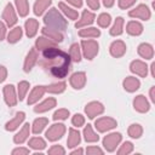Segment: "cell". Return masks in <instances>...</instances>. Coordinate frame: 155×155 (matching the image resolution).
Masks as SVG:
<instances>
[{
    "mask_svg": "<svg viewBox=\"0 0 155 155\" xmlns=\"http://www.w3.org/2000/svg\"><path fill=\"white\" fill-rule=\"evenodd\" d=\"M4 17L6 18V21H7V23H8L10 25L13 24V23L16 22V17H15V15H13L12 6H11V5H7L6 11H5V13H4Z\"/></svg>",
    "mask_w": 155,
    "mask_h": 155,
    "instance_id": "obj_8",
    "label": "cell"
},
{
    "mask_svg": "<svg viewBox=\"0 0 155 155\" xmlns=\"http://www.w3.org/2000/svg\"><path fill=\"white\" fill-rule=\"evenodd\" d=\"M4 92H5V96H6V102L8 103V104H15L16 103V99H15V92H13V87L12 86H6L5 87V90H4Z\"/></svg>",
    "mask_w": 155,
    "mask_h": 155,
    "instance_id": "obj_7",
    "label": "cell"
},
{
    "mask_svg": "<svg viewBox=\"0 0 155 155\" xmlns=\"http://www.w3.org/2000/svg\"><path fill=\"white\" fill-rule=\"evenodd\" d=\"M65 116H68V111L67 110H59V111H57L56 114H54V119H64Z\"/></svg>",
    "mask_w": 155,
    "mask_h": 155,
    "instance_id": "obj_35",
    "label": "cell"
},
{
    "mask_svg": "<svg viewBox=\"0 0 155 155\" xmlns=\"http://www.w3.org/2000/svg\"><path fill=\"white\" fill-rule=\"evenodd\" d=\"M4 36V25L0 23V39Z\"/></svg>",
    "mask_w": 155,
    "mask_h": 155,
    "instance_id": "obj_46",
    "label": "cell"
},
{
    "mask_svg": "<svg viewBox=\"0 0 155 155\" xmlns=\"http://www.w3.org/2000/svg\"><path fill=\"white\" fill-rule=\"evenodd\" d=\"M102 110H103V108H102V105H101L99 103H91V104L86 108V113L90 115V117H93L94 115L99 114Z\"/></svg>",
    "mask_w": 155,
    "mask_h": 155,
    "instance_id": "obj_5",
    "label": "cell"
},
{
    "mask_svg": "<svg viewBox=\"0 0 155 155\" xmlns=\"http://www.w3.org/2000/svg\"><path fill=\"white\" fill-rule=\"evenodd\" d=\"M82 45L85 46V56L87 58H92L97 52V44L93 41H84Z\"/></svg>",
    "mask_w": 155,
    "mask_h": 155,
    "instance_id": "obj_3",
    "label": "cell"
},
{
    "mask_svg": "<svg viewBox=\"0 0 155 155\" xmlns=\"http://www.w3.org/2000/svg\"><path fill=\"white\" fill-rule=\"evenodd\" d=\"M17 153H24V154H27L28 150H22V149H21V150H15V151H13V154H17Z\"/></svg>",
    "mask_w": 155,
    "mask_h": 155,
    "instance_id": "obj_47",
    "label": "cell"
},
{
    "mask_svg": "<svg viewBox=\"0 0 155 155\" xmlns=\"http://www.w3.org/2000/svg\"><path fill=\"white\" fill-rule=\"evenodd\" d=\"M30 145H31L33 148H36V149L40 148V149H41V148L45 147V143H44V140L40 139V138H34V139L30 140Z\"/></svg>",
    "mask_w": 155,
    "mask_h": 155,
    "instance_id": "obj_28",
    "label": "cell"
},
{
    "mask_svg": "<svg viewBox=\"0 0 155 155\" xmlns=\"http://www.w3.org/2000/svg\"><path fill=\"white\" fill-rule=\"evenodd\" d=\"M71 4H74V5H76V6H80L81 5V0H69Z\"/></svg>",
    "mask_w": 155,
    "mask_h": 155,
    "instance_id": "obj_45",
    "label": "cell"
},
{
    "mask_svg": "<svg viewBox=\"0 0 155 155\" xmlns=\"http://www.w3.org/2000/svg\"><path fill=\"white\" fill-rule=\"evenodd\" d=\"M63 88H64V84H59V85H54V86L50 87L48 91H51V92H57V91H62Z\"/></svg>",
    "mask_w": 155,
    "mask_h": 155,
    "instance_id": "obj_37",
    "label": "cell"
},
{
    "mask_svg": "<svg viewBox=\"0 0 155 155\" xmlns=\"http://www.w3.org/2000/svg\"><path fill=\"white\" fill-rule=\"evenodd\" d=\"M131 149H132L131 144H130V143H125V144H124V147H122V149H121L119 153H120V154H122V153H125V151H126V153H128V151H131Z\"/></svg>",
    "mask_w": 155,
    "mask_h": 155,
    "instance_id": "obj_39",
    "label": "cell"
},
{
    "mask_svg": "<svg viewBox=\"0 0 155 155\" xmlns=\"http://www.w3.org/2000/svg\"><path fill=\"white\" fill-rule=\"evenodd\" d=\"M104 4H105L107 6H110V5L113 4V0H104Z\"/></svg>",
    "mask_w": 155,
    "mask_h": 155,
    "instance_id": "obj_48",
    "label": "cell"
},
{
    "mask_svg": "<svg viewBox=\"0 0 155 155\" xmlns=\"http://www.w3.org/2000/svg\"><path fill=\"white\" fill-rule=\"evenodd\" d=\"M130 15L131 16H140L142 18H148L149 17V12H148V8L145 6H139L136 11H132Z\"/></svg>",
    "mask_w": 155,
    "mask_h": 155,
    "instance_id": "obj_10",
    "label": "cell"
},
{
    "mask_svg": "<svg viewBox=\"0 0 155 155\" xmlns=\"http://www.w3.org/2000/svg\"><path fill=\"white\" fill-rule=\"evenodd\" d=\"M87 151H88V153H102V151H101L99 149H97V148H91V149H88Z\"/></svg>",
    "mask_w": 155,
    "mask_h": 155,
    "instance_id": "obj_44",
    "label": "cell"
},
{
    "mask_svg": "<svg viewBox=\"0 0 155 155\" xmlns=\"http://www.w3.org/2000/svg\"><path fill=\"white\" fill-rule=\"evenodd\" d=\"M79 133L74 130H70V137L68 139V143H69V147H75L78 143H79Z\"/></svg>",
    "mask_w": 155,
    "mask_h": 155,
    "instance_id": "obj_14",
    "label": "cell"
},
{
    "mask_svg": "<svg viewBox=\"0 0 155 155\" xmlns=\"http://www.w3.org/2000/svg\"><path fill=\"white\" fill-rule=\"evenodd\" d=\"M36 27H38V23L33 19H29V22H27V30H28V35L29 36H33L36 31Z\"/></svg>",
    "mask_w": 155,
    "mask_h": 155,
    "instance_id": "obj_16",
    "label": "cell"
},
{
    "mask_svg": "<svg viewBox=\"0 0 155 155\" xmlns=\"http://www.w3.org/2000/svg\"><path fill=\"white\" fill-rule=\"evenodd\" d=\"M120 134H110V136H108L105 139H104V145H105V148L108 149V150H113L114 148H115V145L119 143V140H120Z\"/></svg>",
    "mask_w": 155,
    "mask_h": 155,
    "instance_id": "obj_2",
    "label": "cell"
},
{
    "mask_svg": "<svg viewBox=\"0 0 155 155\" xmlns=\"http://www.w3.org/2000/svg\"><path fill=\"white\" fill-rule=\"evenodd\" d=\"M130 134H131L132 137H139V134H140V128H139L138 126H132V127L130 128Z\"/></svg>",
    "mask_w": 155,
    "mask_h": 155,
    "instance_id": "obj_33",
    "label": "cell"
},
{
    "mask_svg": "<svg viewBox=\"0 0 155 155\" xmlns=\"http://www.w3.org/2000/svg\"><path fill=\"white\" fill-rule=\"evenodd\" d=\"M53 105H54V99H48V101H46L45 103H42L40 107H36L35 110H36V111H45V110L52 108Z\"/></svg>",
    "mask_w": 155,
    "mask_h": 155,
    "instance_id": "obj_18",
    "label": "cell"
},
{
    "mask_svg": "<svg viewBox=\"0 0 155 155\" xmlns=\"http://www.w3.org/2000/svg\"><path fill=\"white\" fill-rule=\"evenodd\" d=\"M139 53L142 56H144L145 58H148V57H151L153 51H151V47L149 45H142L140 48H139Z\"/></svg>",
    "mask_w": 155,
    "mask_h": 155,
    "instance_id": "obj_20",
    "label": "cell"
},
{
    "mask_svg": "<svg viewBox=\"0 0 155 155\" xmlns=\"http://www.w3.org/2000/svg\"><path fill=\"white\" fill-rule=\"evenodd\" d=\"M46 122H47V120H45V119H39V120H36V121L34 122V128H33L34 133L40 132V131L42 130L44 125H46Z\"/></svg>",
    "mask_w": 155,
    "mask_h": 155,
    "instance_id": "obj_22",
    "label": "cell"
},
{
    "mask_svg": "<svg viewBox=\"0 0 155 155\" xmlns=\"http://www.w3.org/2000/svg\"><path fill=\"white\" fill-rule=\"evenodd\" d=\"M133 2V0H120V6L121 7H127Z\"/></svg>",
    "mask_w": 155,
    "mask_h": 155,
    "instance_id": "obj_40",
    "label": "cell"
},
{
    "mask_svg": "<svg viewBox=\"0 0 155 155\" xmlns=\"http://www.w3.org/2000/svg\"><path fill=\"white\" fill-rule=\"evenodd\" d=\"M17 5L19 8V13L22 16H24L28 11V6H27V0H17Z\"/></svg>",
    "mask_w": 155,
    "mask_h": 155,
    "instance_id": "obj_26",
    "label": "cell"
},
{
    "mask_svg": "<svg viewBox=\"0 0 155 155\" xmlns=\"http://www.w3.org/2000/svg\"><path fill=\"white\" fill-rule=\"evenodd\" d=\"M50 153H51V154H53V153H61V154H63V153H64V150H63L62 148L54 147V148H52V149L50 150Z\"/></svg>",
    "mask_w": 155,
    "mask_h": 155,
    "instance_id": "obj_41",
    "label": "cell"
},
{
    "mask_svg": "<svg viewBox=\"0 0 155 155\" xmlns=\"http://www.w3.org/2000/svg\"><path fill=\"white\" fill-rule=\"evenodd\" d=\"M132 70L139 73L140 75H145V73H147V70H145V65H144L143 63H140V62H136V63H133V64H132Z\"/></svg>",
    "mask_w": 155,
    "mask_h": 155,
    "instance_id": "obj_17",
    "label": "cell"
},
{
    "mask_svg": "<svg viewBox=\"0 0 155 155\" xmlns=\"http://www.w3.org/2000/svg\"><path fill=\"white\" fill-rule=\"evenodd\" d=\"M73 122H74V125H78V126H80V125H82V122H84V119H82V116H81V115H76V116L73 119Z\"/></svg>",
    "mask_w": 155,
    "mask_h": 155,
    "instance_id": "obj_38",
    "label": "cell"
},
{
    "mask_svg": "<svg viewBox=\"0 0 155 155\" xmlns=\"http://www.w3.org/2000/svg\"><path fill=\"white\" fill-rule=\"evenodd\" d=\"M88 5H90L92 8H97V7H98V1H97V0H88Z\"/></svg>",
    "mask_w": 155,
    "mask_h": 155,
    "instance_id": "obj_42",
    "label": "cell"
},
{
    "mask_svg": "<svg viewBox=\"0 0 155 155\" xmlns=\"http://www.w3.org/2000/svg\"><path fill=\"white\" fill-rule=\"evenodd\" d=\"M96 125H97V127H98L99 131H105L108 128L114 127L115 126V121H113L110 119H101L99 121L96 122Z\"/></svg>",
    "mask_w": 155,
    "mask_h": 155,
    "instance_id": "obj_4",
    "label": "cell"
},
{
    "mask_svg": "<svg viewBox=\"0 0 155 155\" xmlns=\"http://www.w3.org/2000/svg\"><path fill=\"white\" fill-rule=\"evenodd\" d=\"M134 105L137 107V109H139L140 111H144V110H147L148 109V104H147V101L142 97V96H139L137 99H136V102H134Z\"/></svg>",
    "mask_w": 155,
    "mask_h": 155,
    "instance_id": "obj_13",
    "label": "cell"
},
{
    "mask_svg": "<svg viewBox=\"0 0 155 155\" xmlns=\"http://www.w3.org/2000/svg\"><path fill=\"white\" fill-rule=\"evenodd\" d=\"M63 132H64V126H63V125H54V126H52V127L47 131L46 136H47L48 139L54 140V139L59 138V137L63 134Z\"/></svg>",
    "mask_w": 155,
    "mask_h": 155,
    "instance_id": "obj_1",
    "label": "cell"
},
{
    "mask_svg": "<svg viewBox=\"0 0 155 155\" xmlns=\"http://www.w3.org/2000/svg\"><path fill=\"white\" fill-rule=\"evenodd\" d=\"M21 34H22L21 29H19V28H16L15 30H12V31L10 33V35H8V40H10V41H16L17 39H19Z\"/></svg>",
    "mask_w": 155,
    "mask_h": 155,
    "instance_id": "obj_27",
    "label": "cell"
},
{
    "mask_svg": "<svg viewBox=\"0 0 155 155\" xmlns=\"http://www.w3.org/2000/svg\"><path fill=\"white\" fill-rule=\"evenodd\" d=\"M71 57H73L75 61H79V59H80V53H79V47H78V45H73V47H71Z\"/></svg>",
    "mask_w": 155,
    "mask_h": 155,
    "instance_id": "obj_31",
    "label": "cell"
},
{
    "mask_svg": "<svg viewBox=\"0 0 155 155\" xmlns=\"http://www.w3.org/2000/svg\"><path fill=\"white\" fill-rule=\"evenodd\" d=\"M125 87L127 90H130V91H133V90H136L138 87V81L136 79H127L125 81Z\"/></svg>",
    "mask_w": 155,
    "mask_h": 155,
    "instance_id": "obj_21",
    "label": "cell"
},
{
    "mask_svg": "<svg viewBox=\"0 0 155 155\" xmlns=\"http://www.w3.org/2000/svg\"><path fill=\"white\" fill-rule=\"evenodd\" d=\"M5 74H6V73H5V70H4L2 68H0V81H1V80H4Z\"/></svg>",
    "mask_w": 155,
    "mask_h": 155,
    "instance_id": "obj_43",
    "label": "cell"
},
{
    "mask_svg": "<svg viewBox=\"0 0 155 155\" xmlns=\"http://www.w3.org/2000/svg\"><path fill=\"white\" fill-rule=\"evenodd\" d=\"M85 137H86V139L87 140H90V142H93V140H97L98 139V136H96L93 132H92V130H91V127L87 125V128L85 130Z\"/></svg>",
    "mask_w": 155,
    "mask_h": 155,
    "instance_id": "obj_25",
    "label": "cell"
},
{
    "mask_svg": "<svg viewBox=\"0 0 155 155\" xmlns=\"http://www.w3.org/2000/svg\"><path fill=\"white\" fill-rule=\"evenodd\" d=\"M44 91H45V88H42V87H36V88L31 92V94H30L29 103H33V102H35L38 98H40V96L44 93Z\"/></svg>",
    "mask_w": 155,
    "mask_h": 155,
    "instance_id": "obj_15",
    "label": "cell"
},
{
    "mask_svg": "<svg viewBox=\"0 0 155 155\" xmlns=\"http://www.w3.org/2000/svg\"><path fill=\"white\" fill-rule=\"evenodd\" d=\"M127 29H128V31H130L131 34H139V33L142 31V27H140L138 23H134V22L130 23Z\"/></svg>",
    "mask_w": 155,
    "mask_h": 155,
    "instance_id": "obj_23",
    "label": "cell"
},
{
    "mask_svg": "<svg viewBox=\"0 0 155 155\" xmlns=\"http://www.w3.org/2000/svg\"><path fill=\"white\" fill-rule=\"evenodd\" d=\"M19 87H21L19 99H22V98H23V94H24V92H25V90H27V87H28V84H27V82H21V84H19Z\"/></svg>",
    "mask_w": 155,
    "mask_h": 155,
    "instance_id": "obj_36",
    "label": "cell"
},
{
    "mask_svg": "<svg viewBox=\"0 0 155 155\" xmlns=\"http://www.w3.org/2000/svg\"><path fill=\"white\" fill-rule=\"evenodd\" d=\"M61 7H62V8H63V11H64L68 16H70L71 18H75V17H76V13H75V12H73V11H71L70 8H68L67 6H64L63 4H61Z\"/></svg>",
    "mask_w": 155,
    "mask_h": 155,
    "instance_id": "obj_34",
    "label": "cell"
},
{
    "mask_svg": "<svg viewBox=\"0 0 155 155\" xmlns=\"http://www.w3.org/2000/svg\"><path fill=\"white\" fill-rule=\"evenodd\" d=\"M121 24H122V19L121 18H117V21H116V23H115V25H114V28L111 30V34L113 35L121 33Z\"/></svg>",
    "mask_w": 155,
    "mask_h": 155,
    "instance_id": "obj_29",
    "label": "cell"
},
{
    "mask_svg": "<svg viewBox=\"0 0 155 155\" xmlns=\"http://www.w3.org/2000/svg\"><path fill=\"white\" fill-rule=\"evenodd\" d=\"M92 19H93V15L92 13H90V12H84V17H82V21L81 22H79V23H76V27L79 25H82V24H85V23H91L92 22Z\"/></svg>",
    "mask_w": 155,
    "mask_h": 155,
    "instance_id": "obj_24",
    "label": "cell"
},
{
    "mask_svg": "<svg viewBox=\"0 0 155 155\" xmlns=\"http://www.w3.org/2000/svg\"><path fill=\"white\" fill-rule=\"evenodd\" d=\"M109 22H110V17H109L108 15H102V16L99 17V19H98V23H99V25H102V27H107V25L109 24Z\"/></svg>",
    "mask_w": 155,
    "mask_h": 155,
    "instance_id": "obj_30",
    "label": "cell"
},
{
    "mask_svg": "<svg viewBox=\"0 0 155 155\" xmlns=\"http://www.w3.org/2000/svg\"><path fill=\"white\" fill-rule=\"evenodd\" d=\"M124 51H125V46H124L122 42H115V44H113V46H111V53L114 56H120V54L124 53Z\"/></svg>",
    "mask_w": 155,
    "mask_h": 155,
    "instance_id": "obj_12",
    "label": "cell"
},
{
    "mask_svg": "<svg viewBox=\"0 0 155 155\" xmlns=\"http://www.w3.org/2000/svg\"><path fill=\"white\" fill-rule=\"evenodd\" d=\"M28 128H29V125H25V126H24V128L22 130V132H21V133H18V134L16 136V138H15V142H16V143H22V142L27 138Z\"/></svg>",
    "mask_w": 155,
    "mask_h": 155,
    "instance_id": "obj_19",
    "label": "cell"
},
{
    "mask_svg": "<svg viewBox=\"0 0 155 155\" xmlns=\"http://www.w3.org/2000/svg\"><path fill=\"white\" fill-rule=\"evenodd\" d=\"M99 34V31L97 30V29H94V28H91L90 30H81L80 31V35H98Z\"/></svg>",
    "mask_w": 155,
    "mask_h": 155,
    "instance_id": "obj_32",
    "label": "cell"
},
{
    "mask_svg": "<svg viewBox=\"0 0 155 155\" xmlns=\"http://www.w3.org/2000/svg\"><path fill=\"white\" fill-rule=\"evenodd\" d=\"M70 82H71V84H73V86H75L76 88H80V87L84 85V82H85V75H84L82 73L75 74V75H73V78H71Z\"/></svg>",
    "mask_w": 155,
    "mask_h": 155,
    "instance_id": "obj_6",
    "label": "cell"
},
{
    "mask_svg": "<svg viewBox=\"0 0 155 155\" xmlns=\"http://www.w3.org/2000/svg\"><path fill=\"white\" fill-rule=\"evenodd\" d=\"M51 2V0H39L36 4H35V13L40 15L42 13V11L46 8V6H48Z\"/></svg>",
    "mask_w": 155,
    "mask_h": 155,
    "instance_id": "obj_11",
    "label": "cell"
},
{
    "mask_svg": "<svg viewBox=\"0 0 155 155\" xmlns=\"http://www.w3.org/2000/svg\"><path fill=\"white\" fill-rule=\"evenodd\" d=\"M23 117H24V114H23V113H18L17 116H16V119L12 120L11 122H8V124L6 125V128H7V130H15V128L18 126V124L23 120Z\"/></svg>",
    "mask_w": 155,
    "mask_h": 155,
    "instance_id": "obj_9",
    "label": "cell"
}]
</instances>
